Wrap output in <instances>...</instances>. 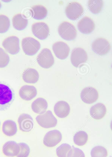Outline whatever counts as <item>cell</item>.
I'll use <instances>...</instances> for the list:
<instances>
[{
  "label": "cell",
  "mask_w": 112,
  "mask_h": 157,
  "mask_svg": "<svg viewBox=\"0 0 112 157\" xmlns=\"http://www.w3.org/2000/svg\"><path fill=\"white\" fill-rule=\"evenodd\" d=\"M9 61L10 57L8 55L2 48L0 47V68L6 67Z\"/></svg>",
  "instance_id": "obj_31"
},
{
  "label": "cell",
  "mask_w": 112,
  "mask_h": 157,
  "mask_svg": "<svg viewBox=\"0 0 112 157\" xmlns=\"http://www.w3.org/2000/svg\"><path fill=\"white\" fill-rule=\"evenodd\" d=\"M62 135L57 130H53L48 132L43 139V143L46 147H53L58 144L61 140Z\"/></svg>",
  "instance_id": "obj_10"
},
{
  "label": "cell",
  "mask_w": 112,
  "mask_h": 157,
  "mask_svg": "<svg viewBox=\"0 0 112 157\" xmlns=\"http://www.w3.org/2000/svg\"><path fill=\"white\" fill-rule=\"evenodd\" d=\"M92 48L97 54L100 55L106 54L110 50V45L106 38L100 37L95 39L92 43Z\"/></svg>",
  "instance_id": "obj_7"
},
{
  "label": "cell",
  "mask_w": 112,
  "mask_h": 157,
  "mask_svg": "<svg viewBox=\"0 0 112 157\" xmlns=\"http://www.w3.org/2000/svg\"><path fill=\"white\" fill-rule=\"evenodd\" d=\"M15 99V94L12 88L8 85L0 82V111L7 109Z\"/></svg>",
  "instance_id": "obj_1"
},
{
  "label": "cell",
  "mask_w": 112,
  "mask_h": 157,
  "mask_svg": "<svg viewBox=\"0 0 112 157\" xmlns=\"http://www.w3.org/2000/svg\"><path fill=\"white\" fill-rule=\"evenodd\" d=\"M36 120L40 126L46 128L55 127L57 123V119L50 110H48L44 113L37 116Z\"/></svg>",
  "instance_id": "obj_3"
},
{
  "label": "cell",
  "mask_w": 112,
  "mask_h": 157,
  "mask_svg": "<svg viewBox=\"0 0 112 157\" xmlns=\"http://www.w3.org/2000/svg\"><path fill=\"white\" fill-rule=\"evenodd\" d=\"M20 151L17 157H28L30 153V148L28 145L24 143H19Z\"/></svg>",
  "instance_id": "obj_30"
},
{
  "label": "cell",
  "mask_w": 112,
  "mask_h": 157,
  "mask_svg": "<svg viewBox=\"0 0 112 157\" xmlns=\"http://www.w3.org/2000/svg\"><path fill=\"white\" fill-rule=\"evenodd\" d=\"M1 6H2L1 4V2H0V8L1 7Z\"/></svg>",
  "instance_id": "obj_33"
},
{
  "label": "cell",
  "mask_w": 112,
  "mask_h": 157,
  "mask_svg": "<svg viewBox=\"0 0 112 157\" xmlns=\"http://www.w3.org/2000/svg\"><path fill=\"white\" fill-rule=\"evenodd\" d=\"M106 109L105 105L101 103H97L91 107L90 110L91 116L96 120L102 118L105 115Z\"/></svg>",
  "instance_id": "obj_20"
},
{
  "label": "cell",
  "mask_w": 112,
  "mask_h": 157,
  "mask_svg": "<svg viewBox=\"0 0 112 157\" xmlns=\"http://www.w3.org/2000/svg\"><path fill=\"white\" fill-rule=\"evenodd\" d=\"M2 45L9 53L12 54L17 53L20 50L19 39L15 36H11L5 38Z\"/></svg>",
  "instance_id": "obj_9"
},
{
  "label": "cell",
  "mask_w": 112,
  "mask_h": 157,
  "mask_svg": "<svg viewBox=\"0 0 112 157\" xmlns=\"http://www.w3.org/2000/svg\"><path fill=\"white\" fill-rule=\"evenodd\" d=\"M2 130L5 135L11 136L17 133V128L16 123L12 120H7L2 124Z\"/></svg>",
  "instance_id": "obj_22"
},
{
  "label": "cell",
  "mask_w": 112,
  "mask_h": 157,
  "mask_svg": "<svg viewBox=\"0 0 112 157\" xmlns=\"http://www.w3.org/2000/svg\"><path fill=\"white\" fill-rule=\"evenodd\" d=\"M77 26L81 32L83 33L87 34L93 30L95 24L94 21L91 17L85 16L78 22Z\"/></svg>",
  "instance_id": "obj_15"
},
{
  "label": "cell",
  "mask_w": 112,
  "mask_h": 157,
  "mask_svg": "<svg viewBox=\"0 0 112 157\" xmlns=\"http://www.w3.org/2000/svg\"><path fill=\"white\" fill-rule=\"evenodd\" d=\"M39 75L35 69L30 68L26 69L23 72L22 78L24 81L29 83H35L37 82Z\"/></svg>",
  "instance_id": "obj_21"
},
{
  "label": "cell",
  "mask_w": 112,
  "mask_h": 157,
  "mask_svg": "<svg viewBox=\"0 0 112 157\" xmlns=\"http://www.w3.org/2000/svg\"><path fill=\"white\" fill-rule=\"evenodd\" d=\"M12 21L13 26L19 30L24 29L28 23L27 19L21 13L15 15L13 17Z\"/></svg>",
  "instance_id": "obj_23"
},
{
  "label": "cell",
  "mask_w": 112,
  "mask_h": 157,
  "mask_svg": "<svg viewBox=\"0 0 112 157\" xmlns=\"http://www.w3.org/2000/svg\"><path fill=\"white\" fill-rule=\"evenodd\" d=\"M90 154L91 157H106L108 152L104 147L99 146H95L92 148Z\"/></svg>",
  "instance_id": "obj_27"
},
{
  "label": "cell",
  "mask_w": 112,
  "mask_h": 157,
  "mask_svg": "<svg viewBox=\"0 0 112 157\" xmlns=\"http://www.w3.org/2000/svg\"><path fill=\"white\" fill-rule=\"evenodd\" d=\"M73 140L74 143L78 146H82L85 145L88 140L87 133L83 131L77 132L74 136Z\"/></svg>",
  "instance_id": "obj_25"
},
{
  "label": "cell",
  "mask_w": 112,
  "mask_h": 157,
  "mask_svg": "<svg viewBox=\"0 0 112 157\" xmlns=\"http://www.w3.org/2000/svg\"><path fill=\"white\" fill-rule=\"evenodd\" d=\"M58 30L60 36L67 40L74 39L77 35V31L75 26L67 21L62 22L58 27Z\"/></svg>",
  "instance_id": "obj_2"
},
{
  "label": "cell",
  "mask_w": 112,
  "mask_h": 157,
  "mask_svg": "<svg viewBox=\"0 0 112 157\" xmlns=\"http://www.w3.org/2000/svg\"><path fill=\"white\" fill-rule=\"evenodd\" d=\"M21 43L23 51L29 55L35 54L39 49L41 46L40 43L38 40L30 36L23 38Z\"/></svg>",
  "instance_id": "obj_4"
},
{
  "label": "cell",
  "mask_w": 112,
  "mask_h": 157,
  "mask_svg": "<svg viewBox=\"0 0 112 157\" xmlns=\"http://www.w3.org/2000/svg\"><path fill=\"white\" fill-rule=\"evenodd\" d=\"M48 107L47 101L42 98H39L35 100L32 103L31 108L35 113L41 114L44 113Z\"/></svg>",
  "instance_id": "obj_19"
},
{
  "label": "cell",
  "mask_w": 112,
  "mask_h": 157,
  "mask_svg": "<svg viewBox=\"0 0 112 157\" xmlns=\"http://www.w3.org/2000/svg\"><path fill=\"white\" fill-rule=\"evenodd\" d=\"M103 2L102 0H89L88 6L90 11L94 13L99 12L103 6Z\"/></svg>",
  "instance_id": "obj_26"
},
{
  "label": "cell",
  "mask_w": 112,
  "mask_h": 157,
  "mask_svg": "<svg viewBox=\"0 0 112 157\" xmlns=\"http://www.w3.org/2000/svg\"><path fill=\"white\" fill-rule=\"evenodd\" d=\"M87 59V52L82 48L76 47L73 50L70 59L74 67H77L81 64L85 63Z\"/></svg>",
  "instance_id": "obj_8"
},
{
  "label": "cell",
  "mask_w": 112,
  "mask_h": 157,
  "mask_svg": "<svg viewBox=\"0 0 112 157\" xmlns=\"http://www.w3.org/2000/svg\"><path fill=\"white\" fill-rule=\"evenodd\" d=\"M18 144L13 141H9L5 143L2 147V151L5 156L8 157L16 156L20 151Z\"/></svg>",
  "instance_id": "obj_16"
},
{
  "label": "cell",
  "mask_w": 112,
  "mask_h": 157,
  "mask_svg": "<svg viewBox=\"0 0 112 157\" xmlns=\"http://www.w3.org/2000/svg\"><path fill=\"white\" fill-rule=\"evenodd\" d=\"M31 10L33 17L37 19L44 18L47 14V8L41 5H36L33 6Z\"/></svg>",
  "instance_id": "obj_24"
},
{
  "label": "cell",
  "mask_w": 112,
  "mask_h": 157,
  "mask_svg": "<svg viewBox=\"0 0 112 157\" xmlns=\"http://www.w3.org/2000/svg\"><path fill=\"white\" fill-rule=\"evenodd\" d=\"M71 148V146L68 144H61L56 149L57 155L58 157H67L68 153Z\"/></svg>",
  "instance_id": "obj_28"
},
{
  "label": "cell",
  "mask_w": 112,
  "mask_h": 157,
  "mask_svg": "<svg viewBox=\"0 0 112 157\" xmlns=\"http://www.w3.org/2000/svg\"><path fill=\"white\" fill-rule=\"evenodd\" d=\"M67 157H85L84 152L80 149L72 146L68 153Z\"/></svg>",
  "instance_id": "obj_32"
},
{
  "label": "cell",
  "mask_w": 112,
  "mask_h": 157,
  "mask_svg": "<svg viewBox=\"0 0 112 157\" xmlns=\"http://www.w3.org/2000/svg\"><path fill=\"white\" fill-rule=\"evenodd\" d=\"M31 30L34 35L41 40L47 38L49 32L48 25L44 22H37L33 23L31 25Z\"/></svg>",
  "instance_id": "obj_11"
},
{
  "label": "cell",
  "mask_w": 112,
  "mask_h": 157,
  "mask_svg": "<svg viewBox=\"0 0 112 157\" xmlns=\"http://www.w3.org/2000/svg\"><path fill=\"white\" fill-rule=\"evenodd\" d=\"M98 97V94L97 90L91 87L84 88L81 93V98L85 103L91 104L96 101Z\"/></svg>",
  "instance_id": "obj_13"
},
{
  "label": "cell",
  "mask_w": 112,
  "mask_h": 157,
  "mask_svg": "<svg viewBox=\"0 0 112 157\" xmlns=\"http://www.w3.org/2000/svg\"><path fill=\"white\" fill-rule=\"evenodd\" d=\"M52 48L54 53L58 58L63 59L68 56L70 48L65 43L62 41H58L52 45Z\"/></svg>",
  "instance_id": "obj_12"
},
{
  "label": "cell",
  "mask_w": 112,
  "mask_h": 157,
  "mask_svg": "<svg viewBox=\"0 0 112 157\" xmlns=\"http://www.w3.org/2000/svg\"><path fill=\"white\" fill-rule=\"evenodd\" d=\"M37 94V90L35 86L24 85L21 87L19 91L20 98L26 101H30L34 98Z\"/></svg>",
  "instance_id": "obj_17"
},
{
  "label": "cell",
  "mask_w": 112,
  "mask_h": 157,
  "mask_svg": "<svg viewBox=\"0 0 112 157\" xmlns=\"http://www.w3.org/2000/svg\"><path fill=\"white\" fill-rule=\"evenodd\" d=\"M70 107L66 102L60 101H58L54 107V111L56 115L60 118L67 116L70 112Z\"/></svg>",
  "instance_id": "obj_18"
},
{
  "label": "cell",
  "mask_w": 112,
  "mask_h": 157,
  "mask_svg": "<svg viewBox=\"0 0 112 157\" xmlns=\"http://www.w3.org/2000/svg\"><path fill=\"white\" fill-rule=\"evenodd\" d=\"M37 62L42 67L48 68L54 64V59L50 49L44 48L42 49L36 58Z\"/></svg>",
  "instance_id": "obj_5"
},
{
  "label": "cell",
  "mask_w": 112,
  "mask_h": 157,
  "mask_svg": "<svg viewBox=\"0 0 112 157\" xmlns=\"http://www.w3.org/2000/svg\"><path fill=\"white\" fill-rule=\"evenodd\" d=\"M0 124H1V122H0Z\"/></svg>",
  "instance_id": "obj_34"
},
{
  "label": "cell",
  "mask_w": 112,
  "mask_h": 157,
  "mask_svg": "<svg viewBox=\"0 0 112 157\" xmlns=\"http://www.w3.org/2000/svg\"><path fill=\"white\" fill-rule=\"evenodd\" d=\"M84 8L79 2L73 1L69 3L65 8V12L67 17L72 20L77 19L83 13Z\"/></svg>",
  "instance_id": "obj_6"
},
{
  "label": "cell",
  "mask_w": 112,
  "mask_h": 157,
  "mask_svg": "<svg viewBox=\"0 0 112 157\" xmlns=\"http://www.w3.org/2000/svg\"><path fill=\"white\" fill-rule=\"evenodd\" d=\"M10 26V20L9 17L4 14H0V33L6 32Z\"/></svg>",
  "instance_id": "obj_29"
},
{
  "label": "cell",
  "mask_w": 112,
  "mask_h": 157,
  "mask_svg": "<svg viewBox=\"0 0 112 157\" xmlns=\"http://www.w3.org/2000/svg\"><path fill=\"white\" fill-rule=\"evenodd\" d=\"M18 122L19 129L23 132H29L33 128V120L28 114L24 113L21 114L18 118Z\"/></svg>",
  "instance_id": "obj_14"
}]
</instances>
